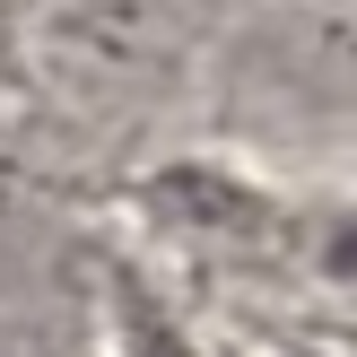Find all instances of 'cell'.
I'll return each mask as SVG.
<instances>
[{"instance_id":"obj_1","label":"cell","mask_w":357,"mask_h":357,"mask_svg":"<svg viewBox=\"0 0 357 357\" xmlns=\"http://www.w3.org/2000/svg\"><path fill=\"white\" fill-rule=\"evenodd\" d=\"M114 323H122V357H192V340L174 331V314H166V305H149L139 288H122Z\"/></svg>"}]
</instances>
